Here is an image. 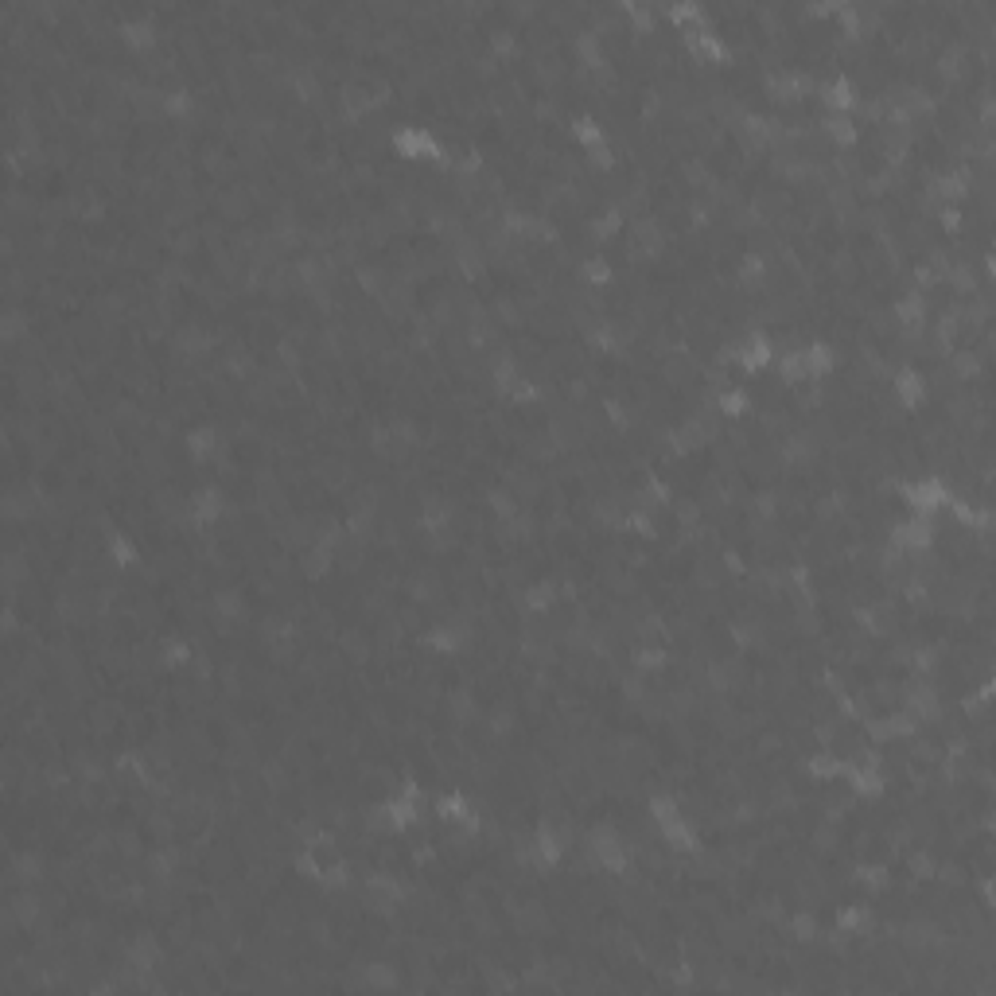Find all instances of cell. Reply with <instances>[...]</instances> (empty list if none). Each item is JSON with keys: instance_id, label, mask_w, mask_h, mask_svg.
I'll list each match as a JSON object with an SVG mask.
<instances>
[{"instance_id": "1", "label": "cell", "mask_w": 996, "mask_h": 996, "mask_svg": "<svg viewBox=\"0 0 996 996\" xmlns=\"http://www.w3.org/2000/svg\"><path fill=\"white\" fill-rule=\"evenodd\" d=\"M117 43L125 47V55L133 59H148L160 51V20L152 16V8H141V12H125L117 20Z\"/></svg>"}, {"instance_id": "2", "label": "cell", "mask_w": 996, "mask_h": 996, "mask_svg": "<svg viewBox=\"0 0 996 996\" xmlns=\"http://www.w3.org/2000/svg\"><path fill=\"white\" fill-rule=\"evenodd\" d=\"M934 537H938L934 514H907V518H899L891 526L888 541L899 553H907V557H923V553L934 549Z\"/></svg>"}, {"instance_id": "3", "label": "cell", "mask_w": 996, "mask_h": 996, "mask_svg": "<svg viewBox=\"0 0 996 996\" xmlns=\"http://www.w3.org/2000/svg\"><path fill=\"white\" fill-rule=\"evenodd\" d=\"M899 498L911 514H938L950 502V487L938 475H915V479L899 483Z\"/></svg>"}, {"instance_id": "4", "label": "cell", "mask_w": 996, "mask_h": 996, "mask_svg": "<svg viewBox=\"0 0 996 996\" xmlns=\"http://www.w3.org/2000/svg\"><path fill=\"white\" fill-rule=\"evenodd\" d=\"M183 448H187V460L195 467H214L226 452V432L214 425V421H203V425H191L183 432Z\"/></svg>"}, {"instance_id": "5", "label": "cell", "mask_w": 996, "mask_h": 996, "mask_svg": "<svg viewBox=\"0 0 996 996\" xmlns=\"http://www.w3.org/2000/svg\"><path fill=\"white\" fill-rule=\"evenodd\" d=\"M654 833H658V841L677 856H701L705 853V841H701V833H697V821L685 818V810L674 814V818L658 821L654 825Z\"/></svg>"}, {"instance_id": "6", "label": "cell", "mask_w": 996, "mask_h": 996, "mask_svg": "<svg viewBox=\"0 0 996 996\" xmlns=\"http://www.w3.org/2000/svg\"><path fill=\"white\" fill-rule=\"evenodd\" d=\"M561 592H565L561 576H537V580H530L518 592V604H522L526 615H534V619H549L561 607Z\"/></svg>"}, {"instance_id": "7", "label": "cell", "mask_w": 996, "mask_h": 996, "mask_svg": "<svg viewBox=\"0 0 996 996\" xmlns=\"http://www.w3.org/2000/svg\"><path fill=\"white\" fill-rule=\"evenodd\" d=\"M121 958L125 965H133V969H156L160 961H164V942H160V934L156 930H137V934H129L125 938V946H121Z\"/></svg>"}, {"instance_id": "8", "label": "cell", "mask_w": 996, "mask_h": 996, "mask_svg": "<svg viewBox=\"0 0 996 996\" xmlns=\"http://www.w3.org/2000/svg\"><path fill=\"white\" fill-rule=\"evenodd\" d=\"M818 102L825 106V113H841L853 117V109L860 106V90H856L853 74H833L829 82L818 86Z\"/></svg>"}, {"instance_id": "9", "label": "cell", "mask_w": 996, "mask_h": 996, "mask_svg": "<svg viewBox=\"0 0 996 996\" xmlns=\"http://www.w3.org/2000/svg\"><path fill=\"white\" fill-rule=\"evenodd\" d=\"M845 786H849V794H853L856 802H880L884 794H888V775L884 771H876V767H868V763H849V771L841 775Z\"/></svg>"}, {"instance_id": "10", "label": "cell", "mask_w": 996, "mask_h": 996, "mask_svg": "<svg viewBox=\"0 0 996 996\" xmlns=\"http://www.w3.org/2000/svg\"><path fill=\"white\" fill-rule=\"evenodd\" d=\"M891 393H895V401L903 405V409H923L926 401H930V382H926L923 370H915V366H899L895 374H891Z\"/></svg>"}, {"instance_id": "11", "label": "cell", "mask_w": 996, "mask_h": 996, "mask_svg": "<svg viewBox=\"0 0 996 996\" xmlns=\"http://www.w3.org/2000/svg\"><path fill=\"white\" fill-rule=\"evenodd\" d=\"M849 755H841V751H833V747H818V751H810L798 767H802V775H810L814 783H833V779H841L845 771H849Z\"/></svg>"}, {"instance_id": "12", "label": "cell", "mask_w": 996, "mask_h": 996, "mask_svg": "<svg viewBox=\"0 0 996 996\" xmlns=\"http://www.w3.org/2000/svg\"><path fill=\"white\" fill-rule=\"evenodd\" d=\"M670 662H674L670 646H658V642H635V646L627 650V670H635V674H642V677H654V674H662V670H670Z\"/></svg>"}, {"instance_id": "13", "label": "cell", "mask_w": 996, "mask_h": 996, "mask_svg": "<svg viewBox=\"0 0 996 996\" xmlns=\"http://www.w3.org/2000/svg\"><path fill=\"white\" fill-rule=\"evenodd\" d=\"M565 133H569V141L576 144V152H592V148L607 144V129L596 113H572Z\"/></svg>"}, {"instance_id": "14", "label": "cell", "mask_w": 996, "mask_h": 996, "mask_svg": "<svg viewBox=\"0 0 996 996\" xmlns=\"http://www.w3.org/2000/svg\"><path fill=\"white\" fill-rule=\"evenodd\" d=\"M818 133L837 152H853L856 144H860V125H856L853 117H841V113H825L818 121Z\"/></svg>"}, {"instance_id": "15", "label": "cell", "mask_w": 996, "mask_h": 996, "mask_svg": "<svg viewBox=\"0 0 996 996\" xmlns=\"http://www.w3.org/2000/svg\"><path fill=\"white\" fill-rule=\"evenodd\" d=\"M802 355H806L810 382H825V378L837 374V366H841V351H837L829 339H810V343H802Z\"/></svg>"}, {"instance_id": "16", "label": "cell", "mask_w": 996, "mask_h": 996, "mask_svg": "<svg viewBox=\"0 0 996 996\" xmlns=\"http://www.w3.org/2000/svg\"><path fill=\"white\" fill-rule=\"evenodd\" d=\"M576 281L588 288H607L615 281V265H611V257L607 253H584L580 261H576Z\"/></svg>"}, {"instance_id": "17", "label": "cell", "mask_w": 996, "mask_h": 996, "mask_svg": "<svg viewBox=\"0 0 996 996\" xmlns=\"http://www.w3.org/2000/svg\"><path fill=\"white\" fill-rule=\"evenodd\" d=\"M751 393L744 390V386H724V390H716V397H712V409H716V417H724V421H744L747 413H751Z\"/></svg>"}, {"instance_id": "18", "label": "cell", "mask_w": 996, "mask_h": 996, "mask_svg": "<svg viewBox=\"0 0 996 996\" xmlns=\"http://www.w3.org/2000/svg\"><path fill=\"white\" fill-rule=\"evenodd\" d=\"M872 926H876L872 903H841V911H837V934L860 938V934H872Z\"/></svg>"}, {"instance_id": "19", "label": "cell", "mask_w": 996, "mask_h": 996, "mask_svg": "<svg viewBox=\"0 0 996 996\" xmlns=\"http://www.w3.org/2000/svg\"><path fill=\"white\" fill-rule=\"evenodd\" d=\"M662 16L670 20V28H677V32L712 24L709 8H705V4H697V0H674V4H666V8H662Z\"/></svg>"}, {"instance_id": "20", "label": "cell", "mask_w": 996, "mask_h": 996, "mask_svg": "<svg viewBox=\"0 0 996 996\" xmlns=\"http://www.w3.org/2000/svg\"><path fill=\"white\" fill-rule=\"evenodd\" d=\"M775 366H779V382H783L786 390H790V386L810 382V370H806V355H802V347H783V355H775Z\"/></svg>"}, {"instance_id": "21", "label": "cell", "mask_w": 996, "mask_h": 996, "mask_svg": "<svg viewBox=\"0 0 996 996\" xmlns=\"http://www.w3.org/2000/svg\"><path fill=\"white\" fill-rule=\"evenodd\" d=\"M358 985H362V989H401L405 981H401V973H397L393 961H366Z\"/></svg>"}, {"instance_id": "22", "label": "cell", "mask_w": 996, "mask_h": 996, "mask_svg": "<svg viewBox=\"0 0 996 996\" xmlns=\"http://www.w3.org/2000/svg\"><path fill=\"white\" fill-rule=\"evenodd\" d=\"M316 888L323 895H343V891L351 888V860L347 856H335L331 864H323V876L316 880Z\"/></svg>"}, {"instance_id": "23", "label": "cell", "mask_w": 996, "mask_h": 996, "mask_svg": "<svg viewBox=\"0 0 996 996\" xmlns=\"http://www.w3.org/2000/svg\"><path fill=\"white\" fill-rule=\"evenodd\" d=\"M849 884L872 891V895H880V891L891 888V868L888 864H856L853 872H849Z\"/></svg>"}, {"instance_id": "24", "label": "cell", "mask_w": 996, "mask_h": 996, "mask_svg": "<svg viewBox=\"0 0 996 996\" xmlns=\"http://www.w3.org/2000/svg\"><path fill=\"white\" fill-rule=\"evenodd\" d=\"M946 358H950L954 378H961V382H973V378H981V374H985V358L977 355L973 347H954Z\"/></svg>"}, {"instance_id": "25", "label": "cell", "mask_w": 996, "mask_h": 996, "mask_svg": "<svg viewBox=\"0 0 996 996\" xmlns=\"http://www.w3.org/2000/svg\"><path fill=\"white\" fill-rule=\"evenodd\" d=\"M786 930H790V938H794V942H814V938L821 934L818 915H814L810 907H798V911H790V919H786Z\"/></svg>"}, {"instance_id": "26", "label": "cell", "mask_w": 996, "mask_h": 996, "mask_svg": "<svg viewBox=\"0 0 996 996\" xmlns=\"http://www.w3.org/2000/svg\"><path fill=\"white\" fill-rule=\"evenodd\" d=\"M907 868L915 880H938V860H934V849H911L907 853Z\"/></svg>"}, {"instance_id": "27", "label": "cell", "mask_w": 996, "mask_h": 996, "mask_svg": "<svg viewBox=\"0 0 996 996\" xmlns=\"http://www.w3.org/2000/svg\"><path fill=\"white\" fill-rule=\"evenodd\" d=\"M961 218H965V214H961L954 203H942V207H934V222H938V226H942V230H946L950 238H954V234H961V226H965Z\"/></svg>"}]
</instances>
